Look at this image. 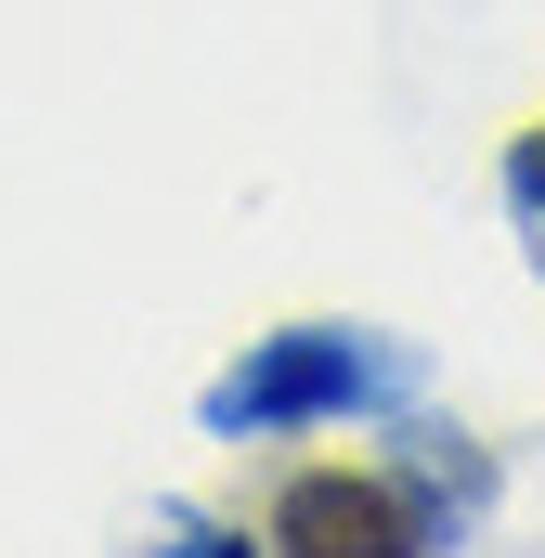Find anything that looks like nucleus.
<instances>
[{"instance_id": "nucleus-1", "label": "nucleus", "mask_w": 545, "mask_h": 558, "mask_svg": "<svg viewBox=\"0 0 545 558\" xmlns=\"http://www.w3.org/2000/svg\"><path fill=\"white\" fill-rule=\"evenodd\" d=\"M415 364L351 338V325H286L261 338L234 377H208V428L221 441H272V428H312V416H364V403H403Z\"/></svg>"}, {"instance_id": "nucleus-2", "label": "nucleus", "mask_w": 545, "mask_h": 558, "mask_svg": "<svg viewBox=\"0 0 545 558\" xmlns=\"http://www.w3.org/2000/svg\"><path fill=\"white\" fill-rule=\"evenodd\" d=\"M272 558H441L428 494L390 468H299L272 494Z\"/></svg>"}, {"instance_id": "nucleus-3", "label": "nucleus", "mask_w": 545, "mask_h": 558, "mask_svg": "<svg viewBox=\"0 0 545 558\" xmlns=\"http://www.w3.org/2000/svg\"><path fill=\"white\" fill-rule=\"evenodd\" d=\"M507 195L545 221V131H520V143H507Z\"/></svg>"}, {"instance_id": "nucleus-4", "label": "nucleus", "mask_w": 545, "mask_h": 558, "mask_svg": "<svg viewBox=\"0 0 545 558\" xmlns=\"http://www.w3.org/2000/svg\"><path fill=\"white\" fill-rule=\"evenodd\" d=\"M143 558H261V546H247V533H208V520H195V533H169V546H143Z\"/></svg>"}]
</instances>
